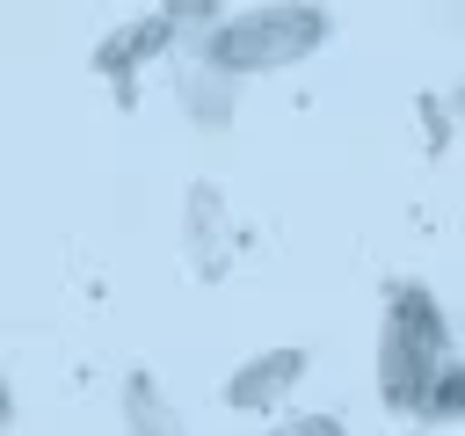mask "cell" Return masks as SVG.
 I'll return each instance as SVG.
<instances>
[{"label":"cell","instance_id":"4","mask_svg":"<svg viewBox=\"0 0 465 436\" xmlns=\"http://www.w3.org/2000/svg\"><path fill=\"white\" fill-rule=\"evenodd\" d=\"M174 44H182V29H174L167 15L124 22L116 36H102V44H94V73H102V80H116V94L131 102V94H138V87H131V80H138V65H153V58H160V51H174Z\"/></svg>","mask_w":465,"mask_h":436},{"label":"cell","instance_id":"7","mask_svg":"<svg viewBox=\"0 0 465 436\" xmlns=\"http://www.w3.org/2000/svg\"><path fill=\"white\" fill-rule=\"evenodd\" d=\"M182 102H189V116H196V124H232V109H240V80H232V73H218V65H203V73L182 87Z\"/></svg>","mask_w":465,"mask_h":436},{"label":"cell","instance_id":"10","mask_svg":"<svg viewBox=\"0 0 465 436\" xmlns=\"http://www.w3.org/2000/svg\"><path fill=\"white\" fill-rule=\"evenodd\" d=\"M262 436H349L334 414H283V421H269Z\"/></svg>","mask_w":465,"mask_h":436},{"label":"cell","instance_id":"5","mask_svg":"<svg viewBox=\"0 0 465 436\" xmlns=\"http://www.w3.org/2000/svg\"><path fill=\"white\" fill-rule=\"evenodd\" d=\"M182 247H189L196 276H225V262H232V203L218 196V182H189V203H182Z\"/></svg>","mask_w":465,"mask_h":436},{"label":"cell","instance_id":"12","mask_svg":"<svg viewBox=\"0 0 465 436\" xmlns=\"http://www.w3.org/2000/svg\"><path fill=\"white\" fill-rule=\"evenodd\" d=\"M407 436H429V429H407Z\"/></svg>","mask_w":465,"mask_h":436},{"label":"cell","instance_id":"3","mask_svg":"<svg viewBox=\"0 0 465 436\" xmlns=\"http://www.w3.org/2000/svg\"><path fill=\"white\" fill-rule=\"evenodd\" d=\"M305 371H312V356H305L298 342H283V349H262V356L232 363V378L218 385V400H225L232 414H269V407H283V400L305 385Z\"/></svg>","mask_w":465,"mask_h":436},{"label":"cell","instance_id":"9","mask_svg":"<svg viewBox=\"0 0 465 436\" xmlns=\"http://www.w3.org/2000/svg\"><path fill=\"white\" fill-rule=\"evenodd\" d=\"M421 421H465V349L450 356V371H443V385H436V400H429Z\"/></svg>","mask_w":465,"mask_h":436},{"label":"cell","instance_id":"6","mask_svg":"<svg viewBox=\"0 0 465 436\" xmlns=\"http://www.w3.org/2000/svg\"><path fill=\"white\" fill-rule=\"evenodd\" d=\"M124 436H189V421L174 414V400L153 385V371L124 378Z\"/></svg>","mask_w":465,"mask_h":436},{"label":"cell","instance_id":"2","mask_svg":"<svg viewBox=\"0 0 465 436\" xmlns=\"http://www.w3.org/2000/svg\"><path fill=\"white\" fill-rule=\"evenodd\" d=\"M334 36V15L320 0H262V7H232L211 36H203V65L254 80V73H291L305 65L320 44Z\"/></svg>","mask_w":465,"mask_h":436},{"label":"cell","instance_id":"11","mask_svg":"<svg viewBox=\"0 0 465 436\" xmlns=\"http://www.w3.org/2000/svg\"><path fill=\"white\" fill-rule=\"evenodd\" d=\"M450 109H458V116H465V80H458V87H450Z\"/></svg>","mask_w":465,"mask_h":436},{"label":"cell","instance_id":"8","mask_svg":"<svg viewBox=\"0 0 465 436\" xmlns=\"http://www.w3.org/2000/svg\"><path fill=\"white\" fill-rule=\"evenodd\" d=\"M160 15H167V22L182 29V36H211V29H218V22L232 15V7H225V0H167Z\"/></svg>","mask_w":465,"mask_h":436},{"label":"cell","instance_id":"1","mask_svg":"<svg viewBox=\"0 0 465 436\" xmlns=\"http://www.w3.org/2000/svg\"><path fill=\"white\" fill-rule=\"evenodd\" d=\"M450 320L421 283H385V320H378V400L385 414L421 421L443 371H450Z\"/></svg>","mask_w":465,"mask_h":436}]
</instances>
